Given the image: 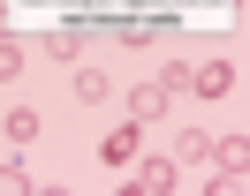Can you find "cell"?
Listing matches in <instances>:
<instances>
[{
    "instance_id": "1",
    "label": "cell",
    "mask_w": 250,
    "mask_h": 196,
    "mask_svg": "<svg viewBox=\"0 0 250 196\" xmlns=\"http://www.w3.org/2000/svg\"><path fill=\"white\" fill-rule=\"evenodd\" d=\"M235 90V68L228 60H205V68H189V98H228Z\"/></svg>"
},
{
    "instance_id": "2",
    "label": "cell",
    "mask_w": 250,
    "mask_h": 196,
    "mask_svg": "<svg viewBox=\"0 0 250 196\" xmlns=\"http://www.w3.org/2000/svg\"><path fill=\"white\" fill-rule=\"evenodd\" d=\"M137 151H144V143H137V121H129V128H114L106 143H99V159H106L114 174H122V166H137Z\"/></svg>"
},
{
    "instance_id": "3",
    "label": "cell",
    "mask_w": 250,
    "mask_h": 196,
    "mask_svg": "<svg viewBox=\"0 0 250 196\" xmlns=\"http://www.w3.org/2000/svg\"><path fill=\"white\" fill-rule=\"evenodd\" d=\"M137 189H144V196H167V189H174V159H144V166H137Z\"/></svg>"
},
{
    "instance_id": "4",
    "label": "cell",
    "mask_w": 250,
    "mask_h": 196,
    "mask_svg": "<svg viewBox=\"0 0 250 196\" xmlns=\"http://www.w3.org/2000/svg\"><path fill=\"white\" fill-rule=\"evenodd\" d=\"M159 113H167V90H159V83H144L137 98H129V121L144 128V121H159Z\"/></svg>"
},
{
    "instance_id": "5",
    "label": "cell",
    "mask_w": 250,
    "mask_h": 196,
    "mask_svg": "<svg viewBox=\"0 0 250 196\" xmlns=\"http://www.w3.org/2000/svg\"><path fill=\"white\" fill-rule=\"evenodd\" d=\"M205 151H212V136H205V128H182V136H174V166H197Z\"/></svg>"
},
{
    "instance_id": "6",
    "label": "cell",
    "mask_w": 250,
    "mask_h": 196,
    "mask_svg": "<svg viewBox=\"0 0 250 196\" xmlns=\"http://www.w3.org/2000/svg\"><path fill=\"white\" fill-rule=\"evenodd\" d=\"M46 53H53V60H76V53H83V30H76V23L46 30Z\"/></svg>"
},
{
    "instance_id": "7",
    "label": "cell",
    "mask_w": 250,
    "mask_h": 196,
    "mask_svg": "<svg viewBox=\"0 0 250 196\" xmlns=\"http://www.w3.org/2000/svg\"><path fill=\"white\" fill-rule=\"evenodd\" d=\"M106 90H114V83H106L99 68H83V75H76V98H83V106H106Z\"/></svg>"
},
{
    "instance_id": "8",
    "label": "cell",
    "mask_w": 250,
    "mask_h": 196,
    "mask_svg": "<svg viewBox=\"0 0 250 196\" xmlns=\"http://www.w3.org/2000/svg\"><path fill=\"white\" fill-rule=\"evenodd\" d=\"M8 136H16V143H31V136H38V113H31V106H16V113H8Z\"/></svg>"
},
{
    "instance_id": "9",
    "label": "cell",
    "mask_w": 250,
    "mask_h": 196,
    "mask_svg": "<svg viewBox=\"0 0 250 196\" xmlns=\"http://www.w3.org/2000/svg\"><path fill=\"white\" fill-rule=\"evenodd\" d=\"M16 189H31V174H23L16 159H0V196H16Z\"/></svg>"
},
{
    "instance_id": "10",
    "label": "cell",
    "mask_w": 250,
    "mask_h": 196,
    "mask_svg": "<svg viewBox=\"0 0 250 196\" xmlns=\"http://www.w3.org/2000/svg\"><path fill=\"white\" fill-rule=\"evenodd\" d=\"M16 68H23V45H16V38H0V83H8Z\"/></svg>"
}]
</instances>
